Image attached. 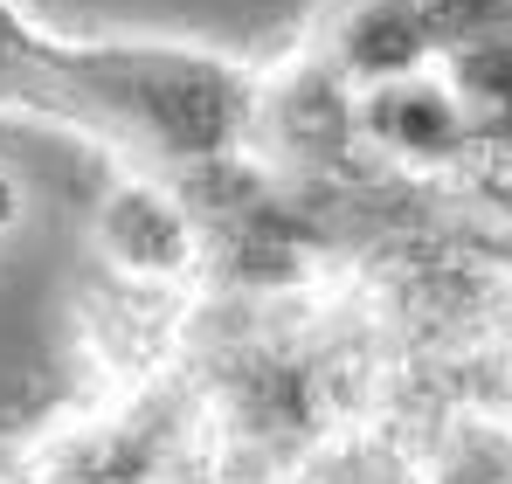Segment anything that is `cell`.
Returning a JSON list of instances; mask_svg holds the SVG:
<instances>
[{
  "instance_id": "6da1fadb",
  "label": "cell",
  "mask_w": 512,
  "mask_h": 484,
  "mask_svg": "<svg viewBox=\"0 0 512 484\" xmlns=\"http://www.w3.org/2000/svg\"><path fill=\"white\" fill-rule=\"evenodd\" d=\"M0 111L84 125L146 160H215L250 132L256 77L187 42H70L0 0Z\"/></svg>"
},
{
  "instance_id": "7a4b0ae2",
  "label": "cell",
  "mask_w": 512,
  "mask_h": 484,
  "mask_svg": "<svg viewBox=\"0 0 512 484\" xmlns=\"http://www.w3.org/2000/svg\"><path fill=\"white\" fill-rule=\"evenodd\" d=\"M7 201H14V187H7V166H0V222H7V215H14V208H7Z\"/></svg>"
}]
</instances>
